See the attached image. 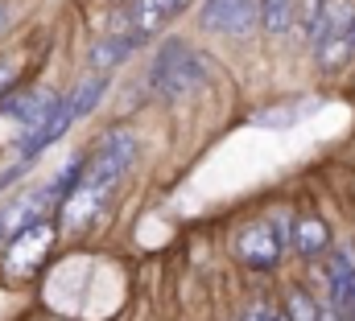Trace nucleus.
<instances>
[{
    "label": "nucleus",
    "instance_id": "nucleus-1",
    "mask_svg": "<svg viewBox=\"0 0 355 321\" xmlns=\"http://www.w3.org/2000/svg\"><path fill=\"white\" fill-rule=\"evenodd\" d=\"M132 160H137V136L124 132V128H112V132L99 140L95 157L83 165V181H79L75 194L62 202V223H67V227H83L91 214L116 194V185H120L124 173L132 169Z\"/></svg>",
    "mask_w": 355,
    "mask_h": 321
},
{
    "label": "nucleus",
    "instance_id": "nucleus-2",
    "mask_svg": "<svg viewBox=\"0 0 355 321\" xmlns=\"http://www.w3.org/2000/svg\"><path fill=\"white\" fill-rule=\"evenodd\" d=\"M153 91L162 95V99H170V103H182L186 95H194L202 82H207V66H202V58L186 46V42H178L170 37L162 50H157V58H153Z\"/></svg>",
    "mask_w": 355,
    "mask_h": 321
},
{
    "label": "nucleus",
    "instance_id": "nucleus-3",
    "mask_svg": "<svg viewBox=\"0 0 355 321\" xmlns=\"http://www.w3.org/2000/svg\"><path fill=\"white\" fill-rule=\"evenodd\" d=\"M50 247H54V223L42 219V223H33L29 231H21L17 239L8 243V251H4V272H8V276H29L33 268H42V259L50 255Z\"/></svg>",
    "mask_w": 355,
    "mask_h": 321
},
{
    "label": "nucleus",
    "instance_id": "nucleus-4",
    "mask_svg": "<svg viewBox=\"0 0 355 321\" xmlns=\"http://www.w3.org/2000/svg\"><path fill=\"white\" fill-rule=\"evenodd\" d=\"M261 21V0H207L202 25L223 37H244Z\"/></svg>",
    "mask_w": 355,
    "mask_h": 321
},
{
    "label": "nucleus",
    "instance_id": "nucleus-5",
    "mask_svg": "<svg viewBox=\"0 0 355 321\" xmlns=\"http://www.w3.org/2000/svg\"><path fill=\"white\" fill-rule=\"evenodd\" d=\"M236 251H240V259H244L248 268L268 272V268H277V259H281L285 243L277 239V231H272L268 223H252V227H244V231H240Z\"/></svg>",
    "mask_w": 355,
    "mask_h": 321
},
{
    "label": "nucleus",
    "instance_id": "nucleus-6",
    "mask_svg": "<svg viewBox=\"0 0 355 321\" xmlns=\"http://www.w3.org/2000/svg\"><path fill=\"white\" fill-rule=\"evenodd\" d=\"M54 107H58V99H54L50 91H21V95L0 99V116L25 124V128H33V132L54 116Z\"/></svg>",
    "mask_w": 355,
    "mask_h": 321
},
{
    "label": "nucleus",
    "instance_id": "nucleus-7",
    "mask_svg": "<svg viewBox=\"0 0 355 321\" xmlns=\"http://www.w3.org/2000/svg\"><path fill=\"white\" fill-rule=\"evenodd\" d=\"M178 12L174 0H132L128 4V25L137 42H149L153 33H162V25Z\"/></svg>",
    "mask_w": 355,
    "mask_h": 321
},
{
    "label": "nucleus",
    "instance_id": "nucleus-8",
    "mask_svg": "<svg viewBox=\"0 0 355 321\" xmlns=\"http://www.w3.org/2000/svg\"><path fill=\"white\" fill-rule=\"evenodd\" d=\"M75 124V107H71V99H62L58 107H54V116L33 132V136H25V145H21V160H33L37 153H46L54 140H62L67 136V128Z\"/></svg>",
    "mask_w": 355,
    "mask_h": 321
},
{
    "label": "nucleus",
    "instance_id": "nucleus-9",
    "mask_svg": "<svg viewBox=\"0 0 355 321\" xmlns=\"http://www.w3.org/2000/svg\"><path fill=\"white\" fill-rule=\"evenodd\" d=\"M42 210H46V198H42V194H33V198H21V202L4 206V210H0V239L12 243L21 231H29L33 223H42Z\"/></svg>",
    "mask_w": 355,
    "mask_h": 321
},
{
    "label": "nucleus",
    "instance_id": "nucleus-10",
    "mask_svg": "<svg viewBox=\"0 0 355 321\" xmlns=\"http://www.w3.org/2000/svg\"><path fill=\"white\" fill-rule=\"evenodd\" d=\"M314 107H318V99H285V103L261 107V111L252 116V124H257V128H293V124H302L306 116H314Z\"/></svg>",
    "mask_w": 355,
    "mask_h": 321
},
{
    "label": "nucleus",
    "instance_id": "nucleus-11",
    "mask_svg": "<svg viewBox=\"0 0 355 321\" xmlns=\"http://www.w3.org/2000/svg\"><path fill=\"white\" fill-rule=\"evenodd\" d=\"M289 243L302 255H322L331 247V231H327V223L318 214H302V219H293V239Z\"/></svg>",
    "mask_w": 355,
    "mask_h": 321
},
{
    "label": "nucleus",
    "instance_id": "nucleus-12",
    "mask_svg": "<svg viewBox=\"0 0 355 321\" xmlns=\"http://www.w3.org/2000/svg\"><path fill=\"white\" fill-rule=\"evenodd\" d=\"M137 50V42L132 37H103V42H95L91 46V54H87V62H91V75H107V71H116L128 54Z\"/></svg>",
    "mask_w": 355,
    "mask_h": 321
},
{
    "label": "nucleus",
    "instance_id": "nucleus-13",
    "mask_svg": "<svg viewBox=\"0 0 355 321\" xmlns=\"http://www.w3.org/2000/svg\"><path fill=\"white\" fill-rule=\"evenodd\" d=\"M103 91H107V75H87V79H83V86H79V91L71 95L75 120H83V116H87L91 107L99 103V95H103Z\"/></svg>",
    "mask_w": 355,
    "mask_h": 321
},
{
    "label": "nucleus",
    "instance_id": "nucleus-14",
    "mask_svg": "<svg viewBox=\"0 0 355 321\" xmlns=\"http://www.w3.org/2000/svg\"><path fill=\"white\" fill-rule=\"evenodd\" d=\"M289 321H318L322 318V309L314 305V297L310 293H302V288H289V297H285V309H281Z\"/></svg>",
    "mask_w": 355,
    "mask_h": 321
},
{
    "label": "nucleus",
    "instance_id": "nucleus-15",
    "mask_svg": "<svg viewBox=\"0 0 355 321\" xmlns=\"http://www.w3.org/2000/svg\"><path fill=\"white\" fill-rule=\"evenodd\" d=\"M322 8H327V0H297V4H293V25L302 29V37H306V42H310V33L318 29Z\"/></svg>",
    "mask_w": 355,
    "mask_h": 321
},
{
    "label": "nucleus",
    "instance_id": "nucleus-16",
    "mask_svg": "<svg viewBox=\"0 0 355 321\" xmlns=\"http://www.w3.org/2000/svg\"><path fill=\"white\" fill-rule=\"evenodd\" d=\"M261 25H265V33H285L289 25H293V0H285V4H265L261 8Z\"/></svg>",
    "mask_w": 355,
    "mask_h": 321
},
{
    "label": "nucleus",
    "instance_id": "nucleus-17",
    "mask_svg": "<svg viewBox=\"0 0 355 321\" xmlns=\"http://www.w3.org/2000/svg\"><path fill=\"white\" fill-rule=\"evenodd\" d=\"M17 82V71L8 66V62H0V99H8V86Z\"/></svg>",
    "mask_w": 355,
    "mask_h": 321
},
{
    "label": "nucleus",
    "instance_id": "nucleus-18",
    "mask_svg": "<svg viewBox=\"0 0 355 321\" xmlns=\"http://www.w3.org/2000/svg\"><path fill=\"white\" fill-rule=\"evenodd\" d=\"M318 321H343V318H339L335 309H322V318H318Z\"/></svg>",
    "mask_w": 355,
    "mask_h": 321
},
{
    "label": "nucleus",
    "instance_id": "nucleus-19",
    "mask_svg": "<svg viewBox=\"0 0 355 321\" xmlns=\"http://www.w3.org/2000/svg\"><path fill=\"white\" fill-rule=\"evenodd\" d=\"M4 25H8V8L0 4V29H4Z\"/></svg>",
    "mask_w": 355,
    "mask_h": 321
},
{
    "label": "nucleus",
    "instance_id": "nucleus-20",
    "mask_svg": "<svg viewBox=\"0 0 355 321\" xmlns=\"http://www.w3.org/2000/svg\"><path fill=\"white\" fill-rule=\"evenodd\" d=\"M272 321H289V318H285V313H272Z\"/></svg>",
    "mask_w": 355,
    "mask_h": 321
},
{
    "label": "nucleus",
    "instance_id": "nucleus-21",
    "mask_svg": "<svg viewBox=\"0 0 355 321\" xmlns=\"http://www.w3.org/2000/svg\"><path fill=\"white\" fill-rule=\"evenodd\" d=\"M174 4H178V8H186V4H190V0H174Z\"/></svg>",
    "mask_w": 355,
    "mask_h": 321
}]
</instances>
